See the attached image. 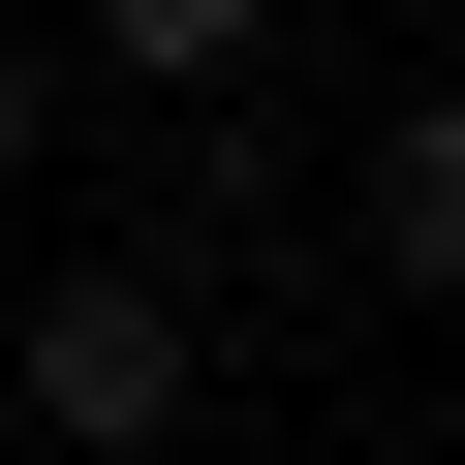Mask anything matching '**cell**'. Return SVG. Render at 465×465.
Masks as SVG:
<instances>
[{
  "instance_id": "obj_3",
  "label": "cell",
  "mask_w": 465,
  "mask_h": 465,
  "mask_svg": "<svg viewBox=\"0 0 465 465\" xmlns=\"http://www.w3.org/2000/svg\"><path fill=\"white\" fill-rule=\"evenodd\" d=\"M63 32H94L124 94H249V63H280V0H63Z\"/></svg>"
},
{
  "instance_id": "obj_2",
  "label": "cell",
  "mask_w": 465,
  "mask_h": 465,
  "mask_svg": "<svg viewBox=\"0 0 465 465\" xmlns=\"http://www.w3.org/2000/svg\"><path fill=\"white\" fill-rule=\"evenodd\" d=\"M341 249L465 311V94H403V124H372V186H341Z\"/></svg>"
},
{
  "instance_id": "obj_1",
  "label": "cell",
  "mask_w": 465,
  "mask_h": 465,
  "mask_svg": "<svg viewBox=\"0 0 465 465\" xmlns=\"http://www.w3.org/2000/svg\"><path fill=\"white\" fill-rule=\"evenodd\" d=\"M0 403H32V465H186V403H217V280H186V249H63L32 341H0Z\"/></svg>"
},
{
  "instance_id": "obj_4",
  "label": "cell",
  "mask_w": 465,
  "mask_h": 465,
  "mask_svg": "<svg viewBox=\"0 0 465 465\" xmlns=\"http://www.w3.org/2000/svg\"><path fill=\"white\" fill-rule=\"evenodd\" d=\"M32 155H63V63H32V32H0V186H32Z\"/></svg>"
}]
</instances>
